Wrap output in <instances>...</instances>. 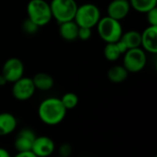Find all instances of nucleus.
<instances>
[{
	"label": "nucleus",
	"mask_w": 157,
	"mask_h": 157,
	"mask_svg": "<svg viewBox=\"0 0 157 157\" xmlns=\"http://www.w3.org/2000/svg\"><path fill=\"white\" fill-rule=\"evenodd\" d=\"M121 55V52L117 45V42L107 43L104 47V56L109 62L117 61Z\"/></svg>",
	"instance_id": "nucleus-19"
},
{
	"label": "nucleus",
	"mask_w": 157,
	"mask_h": 157,
	"mask_svg": "<svg viewBox=\"0 0 157 157\" xmlns=\"http://www.w3.org/2000/svg\"><path fill=\"white\" fill-rule=\"evenodd\" d=\"M67 110L59 98L51 97L44 98L38 107V117L47 126H56L62 123Z\"/></svg>",
	"instance_id": "nucleus-1"
},
{
	"label": "nucleus",
	"mask_w": 157,
	"mask_h": 157,
	"mask_svg": "<svg viewBox=\"0 0 157 157\" xmlns=\"http://www.w3.org/2000/svg\"><path fill=\"white\" fill-rule=\"evenodd\" d=\"M100 18L101 13L98 6L91 3H86L78 6L74 21L78 27L92 29L97 26Z\"/></svg>",
	"instance_id": "nucleus-5"
},
{
	"label": "nucleus",
	"mask_w": 157,
	"mask_h": 157,
	"mask_svg": "<svg viewBox=\"0 0 157 157\" xmlns=\"http://www.w3.org/2000/svg\"><path fill=\"white\" fill-rule=\"evenodd\" d=\"M36 88L34 86L32 78L22 76L18 80L13 83L12 96L18 101H27L30 99L35 94Z\"/></svg>",
	"instance_id": "nucleus-7"
},
{
	"label": "nucleus",
	"mask_w": 157,
	"mask_h": 157,
	"mask_svg": "<svg viewBox=\"0 0 157 157\" xmlns=\"http://www.w3.org/2000/svg\"><path fill=\"white\" fill-rule=\"evenodd\" d=\"M129 75V72L123 65H114L108 71V78L111 83L121 84L124 82Z\"/></svg>",
	"instance_id": "nucleus-16"
},
{
	"label": "nucleus",
	"mask_w": 157,
	"mask_h": 157,
	"mask_svg": "<svg viewBox=\"0 0 157 157\" xmlns=\"http://www.w3.org/2000/svg\"><path fill=\"white\" fill-rule=\"evenodd\" d=\"M73 153V149L71 144L64 143L59 146L58 149V156L60 157H70Z\"/></svg>",
	"instance_id": "nucleus-22"
},
{
	"label": "nucleus",
	"mask_w": 157,
	"mask_h": 157,
	"mask_svg": "<svg viewBox=\"0 0 157 157\" xmlns=\"http://www.w3.org/2000/svg\"><path fill=\"white\" fill-rule=\"evenodd\" d=\"M22 29L24 32H26L27 34H34L38 31V29H40L39 26H37L34 22H32L30 19L27 18L22 22V26H21Z\"/></svg>",
	"instance_id": "nucleus-21"
},
{
	"label": "nucleus",
	"mask_w": 157,
	"mask_h": 157,
	"mask_svg": "<svg viewBox=\"0 0 157 157\" xmlns=\"http://www.w3.org/2000/svg\"><path fill=\"white\" fill-rule=\"evenodd\" d=\"M55 148V143L51 137L40 135L36 137L31 151L38 157H51L54 154Z\"/></svg>",
	"instance_id": "nucleus-9"
},
{
	"label": "nucleus",
	"mask_w": 157,
	"mask_h": 157,
	"mask_svg": "<svg viewBox=\"0 0 157 157\" xmlns=\"http://www.w3.org/2000/svg\"><path fill=\"white\" fill-rule=\"evenodd\" d=\"M28 18L37 26L43 27L52 18L50 3L46 0H29L27 5Z\"/></svg>",
	"instance_id": "nucleus-3"
},
{
	"label": "nucleus",
	"mask_w": 157,
	"mask_h": 157,
	"mask_svg": "<svg viewBox=\"0 0 157 157\" xmlns=\"http://www.w3.org/2000/svg\"><path fill=\"white\" fill-rule=\"evenodd\" d=\"M131 7L140 13H146L156 7L157 0H129Z\"/></svg>",
	"instance_id": "nucleus-18"
},
{
	"label": "nucleus",
	"mask_w": 157,
	"mask_h": 157,
	"mask_svg": "<svg viewBox=\"0 0 157 157\" xmlns=\"http://www.w3.org/2000/svg\"><path fill=\"white\" fill-rule=\"evenodd\" d=\"M122 65L129 73H139L146 65V52L141 47L129 49L123 54Z\"/></svg>",
	"instance_id": "nucleus-6"
},
{
	"label": "nucleus",
	"mask_w": 157,
	"mask_h": 157,
	"mask_svg": "<svg viewBox=\"0 0 157 157\" xmlns=\"http://www.w3.org/2000/svg\"><path fill=\"white\" fill-rule=\"evenodd\" d=\"M12 157H38L33 154L32 151H24V152H17V154Z\"/></svg>",
	"instance_id": "nucleus-25"
},
{
	"label": "nucleus",
	"mask_w": 157,
	"mask_h": 157,
	"mask_svg": "<svg viewBox=\"0 0 157 157\" xmlns=\"http://www.w3.org/2000/svg\"><path fill=\"white\" fill-rule=\"evenodd\" d=\"M60 99L66 110L74 109L75 108H76V106L78 105V102H79L78 96L73 92L65 93Z\"/></svg>",
	"instance_id": "nucleus-20"
},
{
	"label": "nucleus",
	"mask_w": 157,
	"mask_h": 157,
	"mask_svg": "<svg viewBox=\"0 0 157 157\" xmlns=\"http://www.w3.org/2000/svg\"><path fill=\"white\" fill-rule=\"evenodd\" d=\"M32 81L36 90L40 91H49L54 86L53 77L47 73H38L32 77Z\"/></svg>",
	"instance_id": "nucleus-15"
},
{
	"label": "nucleus",
	"mask_w": 157,
	"mask_h": 157,
	"mask_svg": "<svg viewBox=\"0 0 157 157\" xmlns=\"http://www.w3.org/2000/svg\"><path fill=\"white\" fill-rule=\"evenodd\" d=\"M145 14L149 26H157V7L149 10Z\"/></svg>",
	"instance_id": "nucleus-24"
},
{
	"label": "nucleus",
	"mask_w": 157,
	"mask_h": 157,
	"mask_svg": "<svg viewBox=\"0 0 157 157\" xmlns=\"http://www.w3.org/2000/svg\"><path fill=\"white\" fill-rule=\"evenodd\" d=\"M131 8L129 0H112L108 6L107 12L109 17L121 21L129 15Z\"/></svg>",
	"instance_id": "nucleus-11"
},
{
	"label": "nucleus",
	"mask_w": 157,
	"mask_h": 157,
	"mask_svg": "<svg viewBox=\"0 0 157 157\" xmlns=\"http://www.w3.org/2000/svg\"><path fill=\"white\" fill-rule=\"evenodd\" d=\"M50 6L52 18L61 24L74 20L78 5L75 0H52Z\"/></svg>",
	"instance_id": "nucleus-4"
},
{
	"label": "nucleus",
	"mask_w": 157,
	"mask_h": 157,
	"mask_svg": "<svg viewBox=\"0 0 157 157\" xmlns=\"http://www.w3.org/2000/svg\"><path fill=\"white\" fill-rule=\"evenodd\" d=\"M92 36V29L89 28H83L79 27L78 33H77V39L81 40H87Z\"/></svg>",
	"instance_id": "nucleus-23"
},
{
	"label": "nucleus",
	"mask_w": 157,
	"mask_h": 157,
	"mask_svg": "<svg viewBox=\"0 0 157 157\" xmlns=\"http://www.w3.org/2000/svg\"><path fill=\"white\" fill-rule=\"evenodd\" d=\"M0 157H12V155L6 148L0 147Z\"/></svg>",
	"instance_id": "nucleus-26"
},
{
	"label": "nucleus",
	"mask_w": 157,
	"mask_h": 157,
	"mask_svg": "<svg viewBox=\"0 0 157 157\" xmlns=\"http://www.w3.org/2000/svg\"><path fill=\"white\" fill-rule=\"evenodd\" d=\"M17 128V120L10 112L0 113V137L13 133Z\"/></svg>",
	"instance_id": "nucleus-13"
},
{
	"label": "nucleus",
	"mask_w": 157,
	"mask_h": 157,
	"mask_svg": "<svg viewBox=\"0 0 157 157\" xmlns=\"http://www.w3.org/2000/svg\"><path fill=\"white\" fill-rule=\"evenodd\" d=\"M141 46L144 52L157 53V26H148L141 33Z\"/></svg>",
	"instance_id": "nucleus-12"
},
{
	"label": "nucleus",
	"mask_w": 157,
	"mask_h": 157,
	"mask_svg": "<svg viewBox=\"0 0 157 157\" xmlns=\"http://www.w3.org/2000/svg\"><path fill=\"white\" fill-rule=\"evenodd\" d=\"M121 40L126 45L128 50L141 47V33L137 30H129L122 33Z\"/></svg>",
	"instance_id": "nucleus-17"
},
{
	"label": "nucleus",
	"mask_w": 157,
	"mask_h": 157,
	"mask_svg": "<svg viewBox=\"0 0 157 157\" xmlns=\"http://www.w3.org/2000/svg\"><path fill=\"white\" fill-rule=\"evenodd\" d=\"M78 25L74 21H67L59 24V34L62 39L67 41H73L77 39Z\"/></svg>",
	"instance_id": "nucleus-14"
},
{
	"label": "nucleus",
	"mask_w": 157,
	"mask_h": 157,
	"mask_svg": "<svg viewBox=\"0 0 157 157\" xmlns=\"http://www.w3.org/2000/svg\"><path fill=\"white\" fill-rule=\"evenodd\" d=\"M7 84V81L6 80V78L3 76L2 74H0V86H4Z\"/></svg>",
	"instance_id": "nucleus-27"
},
{
	"label": "nucleus",
	"mask_w": 157,
	"mask_h": 157,
	"mask_svg": "<svg viewBox=\"0 0 157 157\" xmlns=\"http://www.w3.org/2000/svg\"><path fill=\"white\" fill-rule=\"evenodd\" d=\"M51 157H52V156H51ZM55 157H60V156H55Z\"/></svg>",
	"instance_id": "nucleus-28"
},
{
	"label": "nucleus",
	"mask_w": 157,
	"mask_h": 157,
	"mask_svg": "<svg viewBox=\"0 0 157 157\" xmlns=\"http://www.w3.org/2000/svg\"><path fill=\"white\" fill-rule=\"evenodd\" d=\"M99 37L106 43L117 42L121 40L123 30L121 21H118L109 16L101 17L97 24Z\"/></svg>",
	"instance_id": "nucleus-2"
},
{
	"label": "nucleus",
	"mask_w": 157,
	"mask_h": 157,
	"mask_svg": "<svg viewBox=\"0 0 157 157\" xmlns=\"http://www.w3.org/2000/svg\"><path fill=\"white\" fill-rule=\"evenodd\" d=\"M24 70L25 68L22 61L17 57H11L4 63L1 74L7 83L13 84L23 76Z\"/></svg>",
	"instance_id": "nucleus-8"
},
{
	"label": "nucleus",
	"mask_w": 157,
	"mask_h": 157,
	"mask_svg": "<svg viewBox=\"0 0 157 157\" xmlns=\"http://www.w3.org/2000/svg\"><path fill=\"white\" fill-rule=\"evenodd\" d=\"M37 135L30 128H23L17 133L14 139V148L17 152L31 151Z\"/></svg>",
	"instance_id": "nucleus-10"
}]
</instances>
